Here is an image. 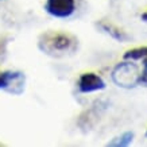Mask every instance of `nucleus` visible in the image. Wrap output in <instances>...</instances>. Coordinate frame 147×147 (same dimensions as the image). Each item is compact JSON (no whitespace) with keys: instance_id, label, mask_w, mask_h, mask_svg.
I'll return each instance as SVG.
<instances>
[{"instance_id":"nucleus-6","label":"nucleus","mask_w":147,"mask_h":147,"mask_svg":"<svg viewBox=\"0 0 147 147\" xmlns=\"http://www.w3.org/2000/svg\"><path fill=\"white\" fill-rule=\"evenodd\" d=\"M98 26L101 27L102 30L105 32H108L109 35L112 36V38H115V39L120 40V42H123V40H128L129 36L125 34L124 31H121V30H119L117 27H115L113 24H111V23H107V22H101Z\"/></svg>"},{"instance_id":"nucleus-9","label":"nucleus","mask_w":147,"mask_h":147,"mask_svg":"<svg viewBox=\"0 0 147 147\" xmlns=\"http://www.w3.org/2000/svg\"><path fill=\"white\" fill-rule=\"evenodd\" d=\"M139 84L140 85H147V57L143 58V70H142V73H140Z\"/></svg>"},{"instance_id":"nucleus-10","label":"nucleus","mask_w":147,"mask_h":147,"mask_svg":"<svg viewBox=\"0 0 147 147\" xmlns=\"http://www.w3.org/2000/svg\"><path fill=\"white\" fill-rule=\"evenodd\" d=\"M142 20H143V22H146V23H147V12H144V13L142 15Z\"/></svg>"},{"instance_id":"nucleus-11","label":"nucleus","mask_w":147,"mask_h":147,"mask_svg":"<svg viewBox=\"0 0 147 147\" xmlns=\"http://www.w3.org/2000/svg\"><path fill=\"white\" fill-rule=\"evenodd\" d=\"M146 136H147V131H146Z\"/></svg>"},{"instance_id":"nucleus-1","label":"nucleus","mask_w":147,"mask_h":147,"mask_svg":"<svg viewBox=\"0 0 147 147\" xmlns=\"http://www.w3.org/2000/svg\"><path fill=\"white\" fill-rule=\"evenodd\" d=\"M39 49L53 57H62L66 54H71L77 47L76 36L67 32L49 31L42 34L39 38Z\"/></svg>"},{"instance_id":"nucleus-4","label":"nucleus","mask_w":147,"mask_h":147,"mask_svg":"<svg viewBox=\"0 0 147 147\" xmlns=\"http://www.w3.org/2000/svg\"><path fill=\"white\" fill-rule=\"evenodd\" d=\"M105 88V82L102 78L94 73H84L78 78V89L82 93H89L94 90H100Z\"/></svg>"},{"instance_id":"nucleus-3","label":"nucleus","mask_w":147,"mask_h":147,"mask_svg":"<svg viewBox=\"0 0 147 147\" xmlns=\"http://www.w3.org/2000/svg\"><path fill=\"white\" fill-rule=\"evenodd\" d=\"M45 9L55 18H69L76 11L74 0H47Z\"/></svg>"},{"instance_id":"nucleus-7","label":"nucleus","mask_w":147,"mask_h":147,"mask_svg":"<svg viewBox=\"0 0 147 147\" xmlns=\"http://www.w3.org/2000/svg\"><path fill=\"white\" fill-rule=\"evenodd\" d=\"M146 57H147V46L128 50L124 54V59H143V58H146Z\"/></svg>"},{"instance_id":"nucleus-5","label":"nucleus","mask_w":147,"mask_h":147,"mask_svg":"<svg viewBox=\"0 0 147 147\" xmlns=\"http://www.w3.org/2000/svg\"><path fill=\"white\" fill-rule=\"evenodd\" d=\"M23 85V76L15 71H0V89H9L11 92L16 93L13 86Z\"/></svg>"},{"instance_id":"nucleus-2","label":"nucleus","mask_w":147,"mask_h":147,"mask_svg":"<svg viewBox=\"0 0 147 147\" xmlns=\"http://www.w3.org/2000/svg\"><path fill=\"white\" fill-rule=\"evenodd\" d=\"M139 78H140V73L138 71V66L132 62L119 63L112 71V80L119 86H124V88L139 85Z\"/></svg>"},{"instance_id":"nucleus-8","label":"nucleus","mask_w":147,"mask_h":147,"mask_svg":"<svg viewBox=\"0 0 147 147\" xmlns=\"http://www.w3.org/2000/svg\"><path fill=\"white\" fill-rule=\"evenodd\" d=\"M132 138H134V134L132 132H125L120 136V138H116L113 139L109 146H128L129 143L132 142Z\"/></svg>"}]
</instances>
